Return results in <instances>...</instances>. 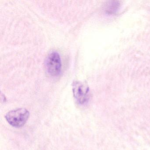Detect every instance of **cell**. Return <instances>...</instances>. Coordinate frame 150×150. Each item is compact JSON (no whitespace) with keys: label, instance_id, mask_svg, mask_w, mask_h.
Masks as SVG:
<instances>
[{"label":"cell","instance_id":"1","mask_svg":"<svg viewBox=\"0 0 150 150\" xmlns=\"http://www.w3.org/2000/svg\"><path fill=\"white\" fill-rule=\"evenodd\" d=\"M28 110L24 108L16 109L9 111L5 116L7 121L12 126L16 128L22 127L29 117Z\"/></svg>","mask_w":150,"mask_h":150},{"label":"cell","instance_id":"2","mask_svg":"<svg viewBox=\"0 0 150 150\" xmlns=\"http://www.w3.org/2000/svg\"><path fill=\"white\" fill-rule=\"evenodd\" d=\"M46 71L52 77L59 75L62 70V62L60 55L57 52H52L48 54L45 60Z\"/></svg>","mask_w":150,"mask_h":150},{"label":"cell","instance_id":"3","mask_svg":"<svg viewBox=\"0 0 150 150\" xmlns=\"http://www.w3.org/2000/svg\"><path fill=\"white\" fill-rule=\"evenodd\" d=\"M74 96L77 101L83 104L87 101L89 97V89L88 86L79 81H75L72 84Z\"/></svg>","mask_w":150,"mask_h":150},{"label":"cell","instance_id":"4","mask_svg":"<svg viewBox=\"0 0 150 150\" xmlns=\"http://www.w3.org/2000/svg\"><path fill=\"white\" fill-rule=\"evenodd\" d=\"M107 9H106V12L108 13H112L116 11L117 8L119 7V4L118 2H116V1H113V2L110 3L108 6L107 7Z\"/></svg>","mask_w":150,"mask_h":150}]
</instances>
